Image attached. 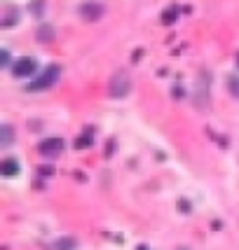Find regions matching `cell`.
Instances as JSON below:
<instances>
[{
  "label": "cell",
  "instance_id": "1",
  "mask_svg": "<svg viewBox=\"0 0 239 250\" xmlns=\"http://www.w3.org/2000/svg\"><path fill=\"white\" fill-rule=\"evenodd\" d=\"M59 65H49V68H45L40 75L33 80L31 84H28V91H38V89H49L52 84H54L56 80H59Z\"/></svg>",
  "mask_w": 239,
  "mask_h": 250
},
{
  "label": "cell",
  "instance_id": "2",
  "mask_svg": "<svg viewBox=\"0 0 239 250\" xmlns=\"http://www.w3.org/2000/svg\"><path fill=\"white\" fill-rule=\"evenodd\" d=\"M129 89H131V82L124 73H118V75L110 80V94L115 98H124L129 94Z\"/></svg>",
  "mask_w": 239,
  "mask_h": 250
},
{
  "label": "cell",
  "instance_id": "3",
  "mask_svg": "<svg viewBox=\"0 0 239 250\" xmlns=\"http://www.w3.org/2000/svg\"><path fill=\"white\" fill-rule=\"evenodd\" d=\"M38 150H40L43 157L52 159V157H56V154H61V150H64V141H61V138H47V141H43L40 145H38Z\"/></svg>",
  "mask_w": 239,
  "mask_h": 250
},
{
  "label": "cell",
  "instance_id": "4",
  "mask_svg": "<svg viewBox=\"0 0 239 250\" xmlns=\"http://www.w3.org/2000/svg\"><path fill=\"white\" fill-rule=\"evenodd\" d=\"M35 68H38V61L35 59H31V56H24V59H19L17 63H14V75L17 77H28L35 73Z\"/></svg>",
  "mask_w": 239,
  "mask_h": 250
},
{
  "label": "cell",
  "instance_id": "5",
  "mask_svg": "<svg viewBox=\"0 0 239 250\" xmlns=\"http://www.w3.org/2000/svg\"><path fill=\"white\" fill-rule=\"evenodd\" d=\"M80 14H82L87 21H94V19H98V17L103 14V7H101L98 2H85V5L80 7Z\"/></svg>",
  "mask_w": 239,
  "mask_h": 250
},
{
  "label": "cell",
  "instance_id": "6",
  "mask_svg": "<svg viewBox=\"0 0 239 250\" xmlns=\"http://www.w3.org/2000/svg\"><path fill=\"white\" fill-rule=\"evenodd\" d=\"M0 171H2V175L5 178H12V175H19V162L17 159H5V162L0 164Z\"/></svg>",
  "mask_w": 239,
  "mask_h": 250
},
{
  "label": "cell",
  "instance_id": "7",
  "mask_svg": "<svg viewBox=\"0 0 239 250\" xmlns=\"http://www.w3.org/2000/svg\"><path fill=\"white\" fill-rule=\"evenodd\" d=\"M77 248V243L73 239H68V236H66V239H59V241H54V243H52V250H75Z\"/></svg>",
  "mask_w": 239,
  "mask_h": 250
},
{
  "label": "cell",
  "instance_id": "8",
  "mask_svg": "<svg viewBox=\"0 0 239 250\" xmlns=\"http://www.w3.org/2000/svg\"><path fill=\"white\" fill-rule=\"evenodd\" d=\"M92 136H94V131L87 129L82 136H80V141H75V147H87V145H92V143H94V138H92Z\"/></svg>",
  "mask_w": 239,
  "mask_h": 250
},
{
  "label": "cell",
  "instance_id": "9",
  "mask_svg": "<svg viewBox=\"0 0 239 250\" xmlns=\"http://www.w3.org/2000/svg\"><path fill=\"white\" fill-rule=\"evenodd\" d=\"M228 87H230V91L235 94V98H239V77H230Z\"/></svg>",
  "mask_w": 239,
  "mask_h": 250
},
{
  "label": "cell",
  "instance_id": "10",
  "mask_svg": "<svg viewBox=\"0 0 239 250\" xmlns=\"http://www.w3.org/2000/svg\"><path fill=\"white\" fill-rule=\"evenodd\" d=\"M10 143H12V129L2 126V145H10Z\"/></svg>",
  "mask_w": 239,
  "mask_h": 250
},
{
  "label": "cell",
  "instance_id": "11",
  "mask_svg": "<svg viewBox=\"0 0 239 250\" xmlns=\"http://www.w3.org/2000/svg\"><path fill=\"white\" fill-rule=\"evenodd\" d=\"M14 19H17V14H14V12H10V14L5 17V21H2V26H5V28H12V23H14Z\"/></svg>",
  "mask_w": 239,
  "mask_h": 250
},
{
  "label": "cell",
  "instance_id": "12",
  "mask_svg": "<svg viewBox=\"0 0 239 250\" xmlns=\"http://www.w3.org/2000/svg\"><path fill=\"white\" fill-rule=\"evenodd\" d=\"M176 19V10H171V12H164V23H171Z\"/></svg>",
  "mask_w": 239,
  "mask_h": 250
},
{
  "label": "cell",
  "instance_id": "13",
  "mask_svg": "<svg viewBox=\"0 0 239 250\" xmlns=\"http://www.w3.org/2000/svg\"><path fill=\"white\" fill-rule=\"evenodd\" d=\"M2 61H5L2 65H10V54H7V52H2Z\"/></svg>",
  "mask_w": 239,
  "mask_h": 250
},
{
  "label": "cell",
  "instance_id": "14",
  "mask_svg": "<svg viewBox=\"0 0 239 250\" xmlns=\"http://www.w3.org/2000/svg\"><path fill=\"white\" fill-rule=\"evenodd\" d=\"M237 65H239V54H237Z\"/></svg>",
  "mask_w": 239,
  "mask_h": 250
}]
</instances>
